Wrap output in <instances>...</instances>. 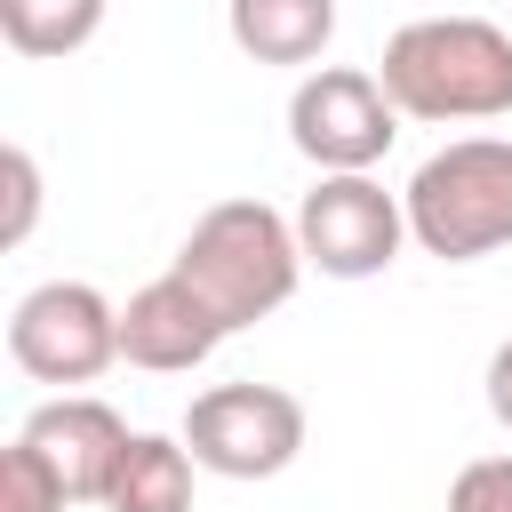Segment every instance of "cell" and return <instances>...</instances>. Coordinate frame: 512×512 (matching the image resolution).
Wrapping results in <instances>:
<instances>
[{"label": "cell", "mask_w": 512, "mask_h": 512, "mask_svg": "<svg viewBox=\"0 0 512 512\" xmlns=\"http://www.w3.org/2000/svg\"><path fill=\"white\" fill-rule=\"evenodd\" d=\"M400 120H504L512 112V32L488 16H416L376 56Z\"/></svg>", "instance_id": "obj_1"}, {"label": "cell", "mask_w": 512, "mask_h": 512, "mask_svg": "<svg viewBox=\"0 0 512 512\" xmlns=\"http://www.w3.org/2000/svg\"><path fill=\"white\" fill-rule=\"evenodd\" d=\"M168 272H184L224 328H256V320H272L296 296L304 240H296V216H280L272 200H216L184 232Z\"/></svg>", "instance_id": "obj_2"}, {"label": "cell", "mask_w": 512, "mask_h": 512, "mask_svg": "<svg viewBox=\"0 0 512 512\" xmlns=\"http://www.w3.org/2000/svg\"><path fill=\"white\" fill-rule=\"evenodd\" d=\"M408 240L440 264L512 248V136H456L408 176Z\"/></svg>", "instance_id": "obj_3"}, {"label": "cell", "mask_w": 512, "mask_h": 512, "mask_svg": "<svg viewBox=\"0 0 512 512\" xmlns=\"http://www.w3.org/2000/svg\"><path fill=\"white\" fill-rule=\"evenodd\" d=\"M8 360L32 384H96L120 360V304L88 280H40L8 312Z\"/></svg>", "instance_id": "obj_4"}, {"label": "cell", "mask_w": 512, "mask_h": 512, "mask_svg": "<svg viewBox=\"0 0 512 512\" xmlns=\"http://www.w3.org/2000/svg\"><path fill=\"white\" fill-rule=\"evenodd\" d=\"M184 448L216 480H272L304 456V400L280 384H208L184 408Z\"/></svg>", "instance_id": "obj_5"}, {"label": "cell", "mask_w": 512, "mask_h": 512, "mask_svg": "<svg viewBox=\"0 0 512 512\" xmlns=\"http://www.w3.org/2000/svg\"><path fill=\"white\" fill-rule=\"evenodd\" d=\"M400 136V104L384 96L376 72L360 64H312L288 96V144L320 168V176H344V168H376Z\"/></svg>", "instance_id": "obj_6"}, {"label": "cell", "mask_w": 512, "mask_h": 512, "mask_svg": "<svg viewBox=\"0 0 512 512\" xmlns=\"http://www.w3.org/2000/svg\"><path fill=\"white\" fill-rule=\"evenodd\" d=\"M296 240H304V264H320L328 280H376L408 240V200H392L368 168L320 176L296 208Z\"/></svg>", "instance_id": "obj_7"}, {"label": "cell", "mask_w": 512, "mask_h": 512, "mask_svg": "<svg viewBox=\"0 0 512 512\" xmlns=\"http://www.w3.org/2000/svg\"><path fill=\"white\" fill-rule=\"evenodd\" d=\"M24 440L56 464V480H64L72 504H104V488H112V472H120V456H128L136 432L120 424L112 400H96V392H56V400H40V408L24 416Z\"/></svg>", "instance_id": "obj_8"}, {"label": "cell", "mask_w": 512, "mask_h": 512, "mask_svg": "<svg viewBox=\"0 0 512 512\" xmlns=\"http://www.w3.org/2000/svg\"><path fill=\"white\" fill-rule=\"evenodd\" d=\"M224 336H232V328L208 312V296H200L184 272H160V280H144V288L120 304V360H136V368H152V376L200 368Z\"/></svg>", "instance_id": "obj_9"}, {"label": "cell", "mask_w": 512, "mask_h": 512, "mask_svg": "<svg viewBox=\"0 0 512 512\" xmlns=\"http://www.w3.org/2000/svg\"><path fill=\"white\" fill-rule=\"evenodd\" d=\"M224 32L248 64H320L336 40V0H224Z\"/></svg>", "instance_id": "obj_10"}, {"label": "cell", "mask_w": 512, "mask_h": 512, "mask_svg": "<svg viewBox=\"0 0 512 512\" xmlns=\"http://www.w3.org/2000/svg\"><path fill=\"white\" fill-rule=\"evenodd\" d=\"M192 464L200 456L184 448V432H136L104 488V512H192Z\"/></svg>", "instance_id": "obj_11"}, {"label": "cell", "mask_w": 512, "mask_h": 512, "mask_svg": "<svg viewBox=\"0 0 512 512\" xmlns=\"http://www.w3.org/2000/svg\"><path fill=\"white\" fill-rule=\"evenodd\" d=\"M104 24V0H0V32L16 56H72Z\"/></svg>", "instance_id": "obj_12"}, {"label": "cell", "mask_w": 512, "mask_h": 512, "mask_svg": "<svg viewBox=\"0 0 512 512\" xmlns=\"http://www.w3.org/2000/svg\"><path fill=\"white\" fill-rule=\"evenodd\" d=\"M72 496H64V480H56V464L16 432L8 440V456H0V512H64Z\"/></svg>", "instance_id": "obj_13"}, {"label": "cell", "mask_w": 512, "mask_h": 512, "mask_svg": "<svg viewBox=\"0 0 512 512\" xmlns=\"http://www.w3.org/2000/svg\"><path fill=\"white\" fill-rule=\"evenodd\" d=\"M448 512H512V456H472L448 488Z\"/></svg>", "instance_id": "obj_14"}, {"label": "cell", "mask_w": 512, "mask_h": 512, "mask_svg": "<svg viewBox=\"0 0 512 512\" xmlns=\"http://www.w3.org/2000/svg\"><path fill=\"white\" fill-rule=\"evenodd\" d=\"M0 168H8V224H0V240H8V248H24V240H32V224H40V168H32V152H24V144H8V152H0Z\"/></svg>", "instance_id": "obj_15"}, {"label": "cell", "mask_w": 512, "mask_h": 512, "mask_svg": "<svg viewBox=\"0 0 512 512\" xmlns=\"http://www.w3.org/2000/svg\"><path fill=\"white\" fill-rule=\"evenodd\" d=\"M488 416H496V424L512 432V336H504V344L488 352Z\"/></svg>", "instance_id": "obj_16"}]
</instances>
